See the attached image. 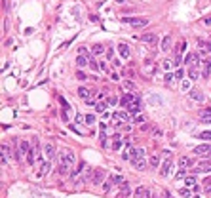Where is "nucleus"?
<instances>
[{
    "instance_id": "obj_1",
    "label": "nucleus",
    "mask_w": 211,
    "mask_h": 198,
    "mask_svg": "<svg viewBox=\"0 0 211 198\" xmlns=\"http://www.w3.org/2000/svg\"><path fill=\"white\" fill-rule=\"evenodd\" d=\"M59 162L61 164H65V166H69V168H72L74 166V162H76V156H74V152L72 151H61V154H59Z\"/></svg>"
},
{
    "instance_id": "obj_2",
    "label": "nucleus",
    "mask_w": 211,
    "mask_h": 198,
    "mask_svg": "<svg viewBox=\"0 0 211 198\" xmlns=\"http://www.w3.org/2000/svg\"><path fill=\"white\" fill-rule=\"evenodd\" d=\"M124 21H126V23H129L133 29H143V27H147V25H148V19H145V17H126Z\"/></svg>"
},
{
    "instance_id": "obj_3",
    "label": "nucleus",
    "mask_w": 211,
    "mask_h": 198,
    "mask_svg": "<svg viewBox=\"0 0 211 198\" xmlns=\"http://www.w3.org/2000/svg\"><path fill=\"white\" fill-rule=\"evenodd\" d=\"M105 177H107V171L101 170V168H95V170L92 171V177H89V181H92L93 185H101Z\"/></svg>"
},
{
    "instance_id": "obj_4",
    "label": "nucleus",
    "mask_w": 211,
    "mask_h": 198,
    "mask_svg": "<svg viewBox=\"0 0 211 198\" xmlns=\"http://www.w3.org/2000/svg\"><path fill=\"white\" fill-rule=\"evenodd\" d=\"M164 162H162V168H160V173L162 175H167L171 170V152L169 151H164Z\"/></svg>"
},
{
    "instance_id": "obj_5",
    "label": "nucleus",
    "mask_w": 211,
    "mask_h": 198,
    "mask_svg": "<svg viewBox=\"0 0 211 198\" xmlns=\"http://www.w3.org/2000/svg\"><path fill=\"white\" fill-rule=\"evenodd\" d=\"M194 154H198V156H211V145H198V147H194Z\"/></svg>"
},
{
    "instance_id": "obj_6",
    "label": "nucleus",
    "mask_w": 211,
    "mask_h": 198,
    "mask_svg": "<svg viewBox=\"0 0 211 198\" xmlns=\"http://www.w3.org/2000/svg\"><path fill=\"white\" fill-rule=\"evenodd\" d=\"M141 42L147 44V46H154V44L158 42V36L154 34V32H145V34L141 36Z\"/></svg>"
},
{
    "instance_id": "obj_7",
    "label": "nucleus",
    "mask_w": 211,
    "mask_h": 198,
    "mask_svg": "<svg viewBox=\"0 0 211 198\" xmlns=\"http://www.w3.org/2000/svg\"><path fill=\"white\" fill-rule=\"evenodd\" d=\"M122 107H129V105H135V103H139V97L133 95V93H126L124 97H122Z\"/></svg>"
},
{
    "instance_id": "obj_8",
    "label": "nucleus",
    "mask_w": 211,
    "mask_h": 198,
    "mask_svg": "<svg viewBox=\"0 0 211 198\" xmlns=\"http://www.w3.org/2000/svg\"><path fill=\"white\" fill-rule=\"evenodd\" d=\"M112 118L116 120V126H120V124H122V120H126V122L129 120V112H124V111H116V112H112Z\"/></svg>"
},
{
    "instance_id": "obj_9",
    "label": "nucleus",
    "mask_w": 211,
    "mask_h": 198,
    "mask_svg": "<svg viewBox=\"0 0 211 198\" xmlns=\"http://www.w3.org/2000/svg\"><path fill=\"white\" fill-rule=\"evenodd\" d=\"M188 95H190V99H192V101H196V103H202L203 99H206V95H203L202 90H190V92H188Z\"/></svg>"
},
{
    "instance_id": "obj_10",
    "label": "nucleus",
    "mask_w": 211,
    "mask_h": 198,
    "mask_svg": "<svg viewBox=\"0 0 211 198\" xmlns=\"http://www.w3.org/2000/svg\"><path fill=\"white\" fill-rule=\"evenodd\" d=\"M129 194H131V190H129V185H128V181H124V183L120 185V193L116 194V198H128Z\"/></svg>"
},
{
    "instance_id": "obj_11",
    "label": "nucleus",
    "mask_w": 211,
    "mask_h": 198,
    "mask_svg": "<svg viewBox=\"0 0 211 198\" xmlns=\"http://www.w3.org/2000/svg\"><path fill=\"white\" fill-rule=\"evenodd\" d=\"M118 51H120V55H122V59H129L131 57V50H129L128 44H118Z\"/></svg>"
},
{
    "instance_id": "obj_12",
    "label": "nucleus",
    "mask_w": 211,
    "mask_h": 198,
    "mask_svg": "<svg viewBox=\"0 0 211 198\" xmlns=\"http://www.w3.org/2000/svg\"><path fill=\"white\" fill-rule=\"evenodd\" d=\"M135 198H150V190L147 187H137L135 189Z\"/></svg>"
},
{
    "instance_id": "obj_13",
    "label": "nucleus",
    "mask_w": 211,
    "mask_h": 198,
    "mask_svg": "<svg viewBox=\"0 0 211 198\" xmlns=\"http://www.w3.org/2000/svg\"><path fill=\"white\" fill-rule=\"evenodd\" d=\"M186 63L190 65V67H196V69H198V65H200V57H198V53H188V55H186Z\"/></svg>"
},
{
    "instance_id": "obj_14",
    "label": "nucleus",
    "mask_w": 211,
    "mask_h": 198,
    "mask_svg": "<svg viewBox=\"0 0 211 198\" xmlns=\"http://www.w3.org/2000/svg\"><path fill=\"white\" fill-rule=\"evenodd\" d=\"M89 61H92V57H87V55H78V57H76V65H78L80 69L87 67V65H89Z\"/></svg>"
},
{
    "instance_id": "obj_15",
    "label": "nucleus",
    "mask_w": 211,
    "mask_h": 198,
    "mask_svg": "<svg viewBox=\"0 0 211 198\" xmlns=\"http://www.w3.org/2000/svg\"><path fill=\"white\" fill-rule=\"evenodd\" d=\"M200 120H202L203 124H211V109H203L200 112Z\"/></svg>"
},
{
    "instance_id": "obj_16",
    "label": "nucleus",
    "mask_w": 211,
    "mask_h": 198,
    "mask_svg": "<svg viewBox=\"0 0 211 198\" xmlns=\"http://www.w3.org/2000/svg\"><path fill=\"white\" fill-rule=\"evenodd\" d=\"M202 76H206V78H209V76H211V59H203Z\"/></svg>"
},
{
    "instance_id": "obj_17",
    "label": "nucleus",
    "mask_w": 211,
    "mask_h": 198,
    "mask_svg": "<svg viewBox=\"0 0 211 198\" xmlns=\"http://www.w3.org/2000/svg\"><path fill=\"white\" fill-rule=\"evenodd\" d=\"M19 152L25 154V156L31 152V145H29V141H19Z\"/></svg>"
},
{
    "instance_id": "obj_18",
    "label": "nucleus",
    "mask_w": 211,
    "mask_h": 198,
    "mask_svg": "<svg viewBox=\"0 0 211 198\" xmlns=\"http://www.w3.org/2000/svg\"><path fill=\"white\" fill-rule=\"evenodd\" d=\"M89 95H92V92H89V90H87V88H78V97L80 99H84V101H87V99H89Z\"/></svg>"
},
{
    "instance_id": "obj_19",
    "label": "nucleus",
    "mask_w": 211,
    "mask_h": 198,
    "mask_svg": "<svg viewBox=\"0 0 211 198\" xmlns=\"http://www.w3.org/2000/svg\"><path fill=\"white\" fill-rule=\"evenodd\" d=\"M200 78V71L196 69V67H190V69H188V80H198Z\"/></svg>"
},
{
    "instance_id": "obj_20",
    "label": "nucleus",
    "mask_w": 211,
    "mask_h": 198,
    "mask_svg": "<svg viewBox=\"0 0 211 198\" xmlns=\"http://www.w3.org/2000/svg\"><path fill=\"white\" fill-rule=\"evenodd\" d=\"M188 166H192V160H190L188 156H181L179 158V168L184 170V168H188Z\"/></svg>"
},
{
    "instance_id": "obj_21",
    "label": "nucleus",
    "mask_w": 211,
    "mask_h": 198,
    "mask_svg": "<svg viewBox=\"0 0 211 198\" xmlns=\"http://www.w3.org/2000/svg\"><path fill=\"white\" fill-rule=\"evenodd\" d=\"M44 151H46V156H48V158H53V156H55V147H53V143H46Z\"/></svg>"
},
{
    "instance_id": "obj_22",
    "label": "nucleus",
    "mask_w": 211,
    "mask_h": 198,
    "mask_svg": "<svg viewBox=\"0 0 211 198\" xmlns=\"http://www.w3.org/2000/svg\"><path fill=\"white\" fill-rule=\"evenodd\" d=\"M92 51H93V55H105V46L103 44H95V46H92Z\"/></svg>"
},
{
    "instance_id": "obj_23",
    "label": "nucleus",
    "mask_w": 211,
    "mask_h": 198,
    "mask_svg": "<svg viewBox=\"0 0 211 198\" xmlns=\"http://www.w3.org/2000/svg\"><path fill=\"white\" fill-rule=\"evenodd\" d=\"M145 158H147L145 151H143V149H137V151L133 152V156H131V162H133V160H145Z\"/></svg>"
},
{
    "instance_id": "obj_24",
    "label": "nucleus",
    "mask_w": 211,
    "mask_h": 198,
    "mask_svg": "<svg viewBox=\"0 0 211 198\" xmlns=\"http://www.w3.org/2000/svg\"><path fill=\"white\" fill-rule=\"evenodd\" d=\"M128 111H129V114H131V116H137V114H141V105H139V103H135V105H129Z\"/></svg>"
},
{
    "instance_id": "obj_25",
    "label": "nucleus",
    "mask_w": 211,
    "mask_h": 198,
    "mask_svg": "<svg viewBox=\"0 0 211 198\" xmlns=\"http://www.w3.org/2000/svg\"><path fill=\"white\" fill-rule=\"evenodd\" d=\"M131 164H133V166H135V168H137L139 171H143V170H147V158H145V160H133Z\"/></svg>"
},
{
    "instance_id": "obj_26",
    "label": "nucleus",
    "mask_w": 211,
    "mask_h": 198,
    "mask_svg": "<svg viewBox=\"0 0 211 198\" xmlns=\"http://www.w3.org/2000/svg\"><path fill=\"white\" fill-rule=\"evenodd\" d=\"M169 46H171V36H164L162 38V51H167L169 50Z\"/></svg>"
},
{
    "instance_id": "obj_27",
    "label": "nucleus",
    "mask_w": 211,
    "mask_h": 198,
    "mask_svg": "<svg viewBox=\"0 0 211 198\" xmlns=\"http://www.w3.org/2000/svg\"><path fill=\"white\" fill-rule=\"evenodd\" d=\"M211 171V164H202L200 168H194V173H207Z\"/></svg>"
},
{
    "instance_id": "obj_28",
    "label": "nucleus",
    "mask_w": 211,
    "mask_h": 198,
    "mask_svg": "<svg viewBox=\"0 0 211 198\" xmlns=\"http://www.w3.org/2000/svg\"><path fill=\"white\" fill-rule=\"evenodd\" d=\"M148 164H150L152 168H158V166H160V156H158L156 152H154V154H152V156H150V160H148Z\"/></svg>"
},
{
    "instance_id": "obj_29",
    "label": "nucleus",
    "mask_w": 211,
    "mask_h": 198,
    "mask_svg": "<svg viewBox=\"0 0 211 198\" xmlns=\"http://www.w3.org/2000/svg\"><path fill=\"white\" fill-rule=\"evenodd\" d=\"M198 46H200V50L202 51H211V44L206 40H198Z\"/></svg>"
},
{
    "instance_id": "obj_30",
    "label": "nucleus",
    "mask_w": 211,
    "mask_h": 198,
    "mask_svg": "<svg viewBox=\"0 0 211 198\" xmlns=\"http://www.w3.org/2000/svg\"><path fill=\"white\" fill-rule=\"evenodd\" d=\"M107 107H109V103H107V101H99L95 105V111L97 112H107Z\"/></svg>"
},
{
    "instance_id": "obj_31",
    "label": "nucleus",
    "mask_w": 211,
    "mask_h": 198,
    "mask_svg": "<svg viewBox=\"0 0 211 198\" xmlns=\"http://www.w3.org/2000/svg\"><path fill=\"white\" fill-rule=\"evenodd\" d=\"M48 168H50V162H42V166H40V171H38V177H42V175H46V173H48Z\"/></svg>"
},
{
    "instance_id": "obj_32",
    "label": "nucleus",
    "mask_w": 211,
    "mask_h": 198,
    "mask_svg": "<svg viewBox=\"0 0 211 198\" xmlns=\"http://www.w3.org/2000/svg\"><path fill=\"white\" fill-rule=\"evenodd\" d=\"M184 185H186V187H192V185H196V177H194V175H188V177H184Z\"/></svg>"
},
{
    "instance_id": "obj_33",
    "label": "nucleus",
    "mask_w": 211,
    "mask_h": 198,
    "mask_svg": "<svg viewBox=\"0 0 211 198\" xmlns=\"http://www.w3.org/2000/svg\"><path fill=\"white\" fill-rule=\"evenodd\" d=\"M93 122H95V116H93V114H86V116H84V124L92 126Z\"/></svg>"
},
{
    "instance_id": "obj_34",
    "label": "nucleus",
    "mask_w": 211,
    "mask_h": 198,
    "mask_svg": "<svg viewBox=\"0 0 211 198\" xmlns=\"http://www.w3.org/2000/svg\"><path fill=\"white\" fill-rule=\"evenodd\" d=\"M124 88H126V90H137V86H135V82H133V80H126Z\"/></svg>"
},
{
    "instance_id": "obj_35",
    "label": "nucleus",
    "mask_w": 211,
    "mask_h": 198,
    "mask_svg": "<svg viewBox=\"0 0 211 198\" xmlns=\"http://www.w3.org/2000/svg\"><path fill=\"white\" fill-rule=\"evenodd\" d=\"M34 152H38V151H31L27 154V164H31V166L34 164ZM38 154H40V152H38Z\"/></svg>"
},
{
    "instance_id": "obj_36",
    "label": "nucleus",
    "mask_w": 211,
    "mask_h": 198,
    "mask_svg": "<svg viewBox=\"0 0 211 198\" xmlns=\"http://www.w3.org/2000/svg\"><path fill=\"white\" fill-rule=\"evenodd\" d=\"M198 137L203 139V141H211V129H209V132H202V134L198 135Z\"/></svg>"
},
{
    "instance_id": "obj_37",
    "label": "nucleus",
    "mask_w": 211,
    "mask_h": 198,
    "mask_svg": "<svg viewBox=\"0 0 211 198\" xmlns=\"http://www.w3.org/2000/svg\"><path fill=\"white\" fill-rule=\"evenodd\" d=\"M173 78H175V74H171V73H165L164 74V82L165 84H171V82H173Z\"/></svg>"
},
{
    "instance_id": "obj_38",
    "label": "nucleus",
    "mask_w": 211,
    "mask_h": 198,
    "mask_svg": "<svg viewBox=\"0 0 211 198\" xmlns=\"http://www.w3.org/2000/svg\"><path fill=\"white\" fill-rule=\"evenodd\" d=\"M203 190H207V193L211 190V177H206V179H203Z\"/></svg>"
},
{
    "instance_id": "obj_39",
    "label": "nucleus",
    "mask_w": 211,
    "mask_h": 198,
    "mask_svg": "<svg viewBox=\"0 0 211 198\" xmlns=\"http://www.w3.org/2000/svg\"><path fill=\"white\" fill-rule=\"evenodd\" d=\"M112 185H114V183H112V179H110V177H109V181H107V183L103 185V190H105V193H109V190H110V187H112Z\"/></svg>"
},
{
    "instance_id": "obj_40",
    "label": "nucleus",
    "mask_w": 211,
    "mask_h": 198,
    "mask_svg": "<svg viewBox=\"0 0 211 198\" xmlns=\"http://www.w3.org/2000/svg\"><path fill=\"white\" fill-rule=\"evenodd\" d=\"M175 78H177V80L184 78V71L183 69H177V71H175Z\"/></svg>"
},
{
    "instance_id": "obj_41",
    "label": "nucleus",
    "mask_w": 211,
    "mask_h": 198,
    "mask_svg": "<svg viewBox=\"0 0 211 198\" xmlns=\"http://www.w3.org/2000/svg\"><path fill=\"white\" fill-rule=\"evenodd\" d=\"M181 88H183L184 92H190V80H183V84H181Z\"/></svg>"
},
{
    "instance_id": "obj_42",
    "label": "nucleus",
    "mask_w": 211,
    "mask_h": 198,
    "mask_svg": "<svg viewBox=\"0 0 211 198\" xmlns=\"http://www.w3.org/2000/svg\"><path fill=\"white\" fill-rule=\"evenodd\" d=\"M150 103H154V105H160L162 103V99L158 95H150Z\"/></svg>"
},
{
    "instance_id": "obj_43",
    "label": "nucleus",
    "mask_w": 211,
    "mask_h": 198,
    "mask_svg": "<svg viewBox=\"0 0 211 198\" xmlns=\"http://www.w3.org/2000/svg\"><path fill=\"white\" fill-rule=\"evenodd\" d=\"M76 78H78V80H86L87 76H86V73H84V71H78V73H76Z\"/></svg>"
},
{
    "instance_id": "obj_44",
    "label": "nucleus",
    "mask_w": 211,
    "mask_h": 198,
    "mask_svg": "<svg viewBox=\"0 0 211 198\" xmlns=\"http://www.w3.org/2000/svg\"><path fill=\"white\" fill-rule=\"evenodd\" d=\"M179 194L181 196H190V190L188 189H179Z\"/></svg>"
},
{
    "instance_id": "obj_45",
    "label": "nucleus",
    "mask_w": 211,
    "mask_h": 198,
    "mask_svg": "<svg viewBox=\"0 0 211 198\" xmlns=\"http://www.w3.org/2000/svg\"><path fill=\"white\" fill-rule=\"evenodd\" d=\"M183 177H184V170H179L175 173V179H183Z\"/></svg>"
},
{
    "instance_id": "obj_46",
    "label": "nucleus",
    "mask_w": 211,
    "mask_h": 198,
    "mask_svg": "<svg viewBox=\"0 0 211 198\" xmlns=\"http://www.w3.org/2000/svg\"><path fill=\"white\" fill-rule=\"evenodd\" d=\"M107 103H109V105H116L118 99H116V97H110V99H107Z\"/></svg>"
},
{
    "instance_id": "obj_47",
    "label": "nucleus",
    "mask_w": 211,
    "mask_h": 198,
    "mask_svg": "<svg viewBox=\"0 0 211 198\" xmlns=\"http://www.w3.org/2000/svg\"><path fill=\"white\" fill-rule=\"evenodd\" d=\"M59 103H61V105H63V107H65V109H70V107H69V103L65 101L63 97H59Z\"/></svg>"
},
{
    "instance_id": "obj_48",
    "label": "nucleus",
    "mask_w": 211,
    "mask_h": 198,
    "mask_svg": "<svg viewBox=\"0 0 211 198\" xmlns=\"http://www.w3.org/2000/svg\"><path fill=\"white\" fill-rule=\"evenodd\" d=\"M89 67H92V69H99V65L95 63V59H92V61H89Z\"/></svg>"
},
{
    "instance_id": "obj_49",
    "label": "nucleus",
    "mask_w": 211,
    "mask_h": 198,
    "mask_svg": "<svg viewBox=\"0 0 211 198\" xmlns=\"http://www.w3.org/2000/svg\"><path fill=\"white\" fill-rule=\"evenodd\" d=\"M110 78L112 80H120V74L118 73H110Z\"/></svg>"
},
{
    "instance_id": "obj_50",
    "label": "nucleus",
    "mask_w": 211,
    "mask_h": 198,
    "mask_svg": "<svg viewBox=\"0 0 211 198\" xmlns=\"http://www.w3.org/2000/svg\"><path fill=\"white\" fill-rule=\"evenodd\" d=\"M133 120H135V124H141V122H143V116H141V114H137Z\"/></svg>"
},
{
    "instance_id": "obj_51",
    "label": "nucleus",
    "mask_w": 211,
    "mask_h": 198,
    "mask_svg": "<svg viewBox=\"0 0 211 198\" xmlns=\"http://www.w3.org/2000/svg\"><path fill=\"white\" fill-rule=\"evenodd\" d=\"M162 65H164V69H165V71H169V69H171V65H169V61H164V63H162Z\"/></svg>"
},
{
    "instance_id": "obj_52",
    "label": "nucleus",
    "mask_w": 211,
    "mask_h": 198,
    "mask_svg": "<svg viewBox=\"0 0 211 198\" xmlns=\"http://www.w3.org/2000/svg\"><path fill=\"white\" fill-rule=\"evenodd\" d=\"M2 166H4V168H8V158H6L4 154H2Z\"/></svg>"
},
{
    "instance_id": "obj_53",
    "label": "nucleus",
    "mask_w": 211,
    "mask_h": 198,
    "mask_svg": "<svg viewBox=\"0 0 211 198\" xmlns=\"http://www.w3.org/2000/svg\"><path fill=\"white\" fill-rule=\"evenodd\" d=\"M203 23H206V25H211V15H209V17H206V19H203Z\"/></svg>"
},
{
    "instance_id": "obj_54",
    "label": "nucleus",
    "mask_w": 211,
    "mask_h": 198,
    "mask_svg": "<svg viewBox=\"0 0 211 198\" xmlns=\"http://www.w3.org/2000/svg\"><path fill=\"white\" fill-rule=\"evenodd\" d=\"M126 0H116V4H124Z\"/></svg>"
},
{
    "instance_id": "obj_55",
    "label": "nucleus",
    "mask_w": 211,
    "mask_h": 198,
    "mask_svg": "<svg viewBox=\"0 0 211 198\" xmlns=\"http://www.w3.org/2000/svg\"><path fill=\"white\" fill-rule=\"evenodd\" d=\"M152 198H160V196H152Z\"/></svg>"
},
{
    "instance_id": "obj_56",
    "label": "nucleus",
    "mask_w": 211,
    "mask_h": 198,
    "mask_svg": "<svg viewBox=\"0 0 211 198\" xmlns=\"http://www.w3.org/2000/svg\"><path fill=\"white\" fill-rule=\"evenodd\" d=\"M192 198H200V196H192Z\"/></svg>"
}]
</instances>
